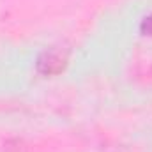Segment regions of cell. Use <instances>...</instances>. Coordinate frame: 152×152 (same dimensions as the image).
Returning <instances> with one entry per match:
<instances>
[{"mask_svg":"<svg viewBox=\"0 0 152 152\" xmlns=\"http://www.w3.org/2000/svg\"><path fill=\"white\" fill-rule=\"evenodd\" d=\"M140 30H142V34H143V36H149V37H152V14H151V16H147V18L142 21Z\"/></svg>","mask_w":152,"mask_h":152,"instance_id":"obj_2","label":"cell"},{"mask_svg":"<svg viewBox=\"0 0 152 152\" xmlns=\"http://www.w3.org/2000/svg\"><path fill=\"white\" fill-rule=\"evenodd\" d=\"M67 64V51L60 46H51L42 51L37 58V71L42 76H55L64 71Z\"/></svg>","mask_w":152,"mask_h":152,"instance_id":"obj_1","label":"cell"}]
</instances>
